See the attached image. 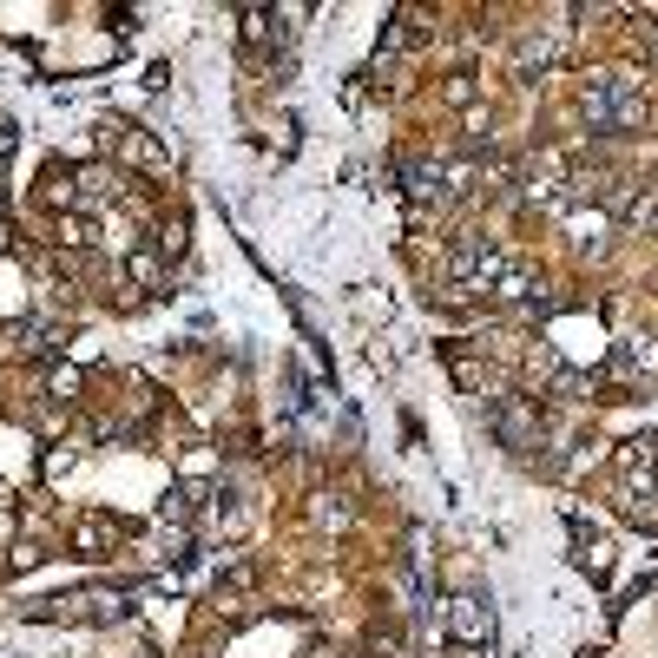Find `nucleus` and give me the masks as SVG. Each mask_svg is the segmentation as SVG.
<instances>
[{"instance_id": "obj_4", "label": "nucleus", "mask_w": 658, "mask_h": 658, "mask_svg": "<svg viewBox=\"0 0 658 658\" xmlns=\"http://www.w3.org/2000/svg\"><path fill=\"white\" fill-rule=\"evenodd\" d=\"M494 435H501L507 448H533V441H540V422H533L527 402H494Z\"/></svg>"}, {"instance_id": "obj_16", "label": "nucleus", "mask_w": 658, "mask_h": 658, "mask_svg": "<svg viewBox=\"0 0 658 658\" xmlns=\"http://www.w3.org/2000/svg\"><path fill=\"white\" fill-rule=\"evenodd\" d=\"M0 251H7V231H0Z\"/></svg>"}, {"instance_id": "obj_13", "label": "nucleus", "mask_w": 658, "mask_h": 658, "mask_svg": "<svg viewBox=\"0 0 658 658\" xmlns=\"http://www.w3.org/2000/svg\"><path fill=\"white\" fill-rule=\"evenodd\" d=\"M448 106H474V79H468V73L448 79Z\"/></svg>"}, {"instance_id": "obj_14", "label": "nucleus", "mask_w": 658, "mask_h": 658, "mask_svg": "<svg viewBox=\"0 0 658 658\" xmlns=\"http://www.w3.org/2000/svg\"><path fill=\"white\" fill-rule=\"evenodd\" d=\"M639 40H645V53L658 60V20H645V27H639Z\"/></svg>"}, {"instance_id": "obj_15", "label": "nucleus", "mask_w": 658, "mask_h": 658, "mask_svg": "<svg viewBox=\"0 0 658 658\" xmlns=\"http://www.w3.org/2000/svg\"><path fill=\"white\" fill-rule=\"evenodd\" d=\"M0 152H14V126L7 119H0Z\"/></svg>"}, {"instance_id": "obj_5", "label": "nucleus", "mask_w": 658, "mask_h": 658, "mask_svg": "<svg viewBox=\"0 0 658 658\" xmlns=\"http://www.w3.org/2000/svg\"><path fill=\"white\" fill-rule=\"evenodd\" d=\"M612 369H619V376H658V343L652 336H619V349H612Z\"/></svg>"}, {"instance_id": "obj_9", "label": "nucleus", "mask_w": 658, "mask_h": 658, "mask_svg": "<svg viewBox=\"0 0 658 658\" xmlns=\"http://www.w3.org/2000/svg\"><path fill=\"white\" fill-rule=\"evenodd\" d=\"M580 566L593 573V580H612V553L599 547V540H586V527H580Z\"/></svg>"}, {"instance_id": "obj_6", "label": "nucleus", "mask_w": 658, "mask_h": 658, "mask_svg": "<svg viewBox=\"0 0 658 658\" xmlns=\"http://www.w3.org/2000/svg\"><path fill=\"white\" fill-rule=\"evenodd\" d=\"M560 47H566V27H547V33H527L514 60H520V73L533 79V73H547V66L560 60Z\"/></svg>"}, {"instance_id": "obj_1", "label": "nucleus", "mask_w": 658, "mask_h": 658, "mask_svg": "<svg viewBox=\"0 0 658 658\" xmlns=\"http://www.w3.org/2000/svg\"><path fill=\"white\" fill-rule=\"evenodd\" d=\"M586 126L599 139H619V132H639L645 126V93H639V73H599L586 86Z\"/></svg>"}, {"instance_id": "obj_12", "label": "nucleus", "mask_w": 658, "mask_h": 658, "mask_svg": "<svg viewBox=\"0 0 658 658\" xmlns=\"http://www.w3.org/2000/svg\"><path fill=\"white\" fill-rule=\"evenodd\" d=\"M106 540H112V527H106V520H86V527H79V547H86V553H99Z\"/></svg>"}, {"instance_id": "obj_2", "label": "nucleus", "mask_w": 658, "mask_h": 658, "mask_svg": "<svg viewBox=\"0 0 658 658\" xmlns=\"http://www.w3.org/2000/svg\"><path fill=\"white\" fill-rule=\"evenodd\" d=\"M514 257L494 251L487 237H461L455 251H448V283H455V297H494V283L507 277Z\"/></svg>"}, {"instance_id": "obj_10", "label": "nucleus", "mask_w": 658, "mask_h": 658, "mask_svg": "<svg viewBox=\"0 0 658 658\" xmlns=\"http://www.w3.org/2000/svg\"><path fill=\"white\" fill-rule=\"evenodd\" d=\"M586 389H593V376H586V369H553V395H566V402H580Z\"/></svg>"}, {"instance_id": "obj_8", "label": "nucleus", "mask_w": 658, "mask_h": 658, "mask_svg": "<svg viewBox=\"0 0 658 658\" xmlns=\"http://www.w3.org/2000/svg\"><path fill=\"white\" fill-rule=\"evenodd\" d=\"M626 224H639V231H658V191H652V185H639V191H632Z\"/></svg>"}, {"instance_id": "obj_11", "label": "nucleus", "mask_w": 658, "mask_h": 658, "mask_svg": "<svg viewBox=\"0 0 658 658\" xmlns=\"http://www.w3.org/2000/svg\"><path fill=\"white\" fill-rule=\"evenodd\" d=\"M126 152H132V158H139L145 172H165V152H158V145H152V139H145V132H126Z\"/></svg>"}, {"instance_id": "obj_3", "label": "nucleus", "mask_w": 658, "mask_h": 658, "mask_svg": "<svg viewBox=\"0 0 658 658\" xmlns=\"http://www.w3.org/2000/svg\"><path fill=\"white\" fill-rule=\"evenodd\" d=\"M448 639H461V645H487V639H494V606H487V599H474V593L448 599Z\"/></svg>"}, {"instance_id": "obj_7", "label": "nucleus", "mask_w": 658, "mask_h": 658, "mask_svg": "<svg viewBox=\"0 0 658 658\" xmlns=\"http://www.w3.org/2000/svg\"><path fill=\"white\" fill-rule=\"evenodd\" d=\"M441 178H448V172H441L435 158H402V191H408V198H415V204L441 198V191H448V185H441Z\"/></svg>"}]
</instances>
